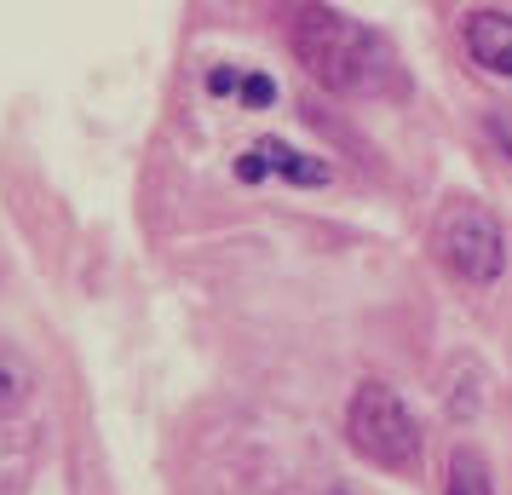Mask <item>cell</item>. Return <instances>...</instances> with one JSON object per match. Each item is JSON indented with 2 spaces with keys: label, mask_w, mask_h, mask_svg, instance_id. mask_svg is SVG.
Masks as SVG:
<instances>
[{
  "label": "cell",
  "mask_w": 512,
  "mask_h": 495,
  "mask_svg": "<svg viewBox=\"0 0 512 495\" xmlns=\"http://www.w3.org/2000/svg\"><path fill=\"white\" fill-rule=\"evenodd\" d=\"M346 438L363 461H374V467H386V472H415L420 467V421L386 380H363V386L351 392Z\"/></svg>",
  "instance_id": "obj_3"
},
{
  "label": "cell",
  "mask_w": 512,
  "mask_h": 495,
  "mask_svg": "<svg viewBox=\"0 0 512 495\" xmlns=\"http://www.w3.org/2000/svg\"><path fill=\"white\" fill-rule=\"evenodd\" d=\"M288 47L305 64L311 81H323L328 93L346 98H380L397 93V52L380 29L357 24L334 6H311L300 0L288 18Z\"/></svg>",
  "instance_id": "obj_1"
},
{
  "label": "cell",
  "mask_w": 512,
  "mask_h": 495,
  "mask_svg": "<svg viewBox=\"0 0 512 495\" xmlns=\"http://www.w3.org/2000/svg\"><path fill=\"white\" fill-rule=\"evenodd\" d=\"M432 254L438 265L466 288H489L501 271H507V236H501V219L472 202V196H449L432 219Z\"/></svg>",
  "instance_id": "obj_2"
},
{
  "label": "cell",
  "mask_w": 512,
  "mask_h": 495,
  "mask_svg": "<svg viewBox=\"0 0 512 495\" xmlns=\"http://www.w3.org/2000/svg\"><path fill=\"white\" fill-rule=\"evenodd\" d=\"M242 98H248V104H271V98H277V87H271V75H248V81H242Z\"/></svg>",
  "instance_id": "obj_8"
},
{
  "label": "cell",
  "mask_w": 512,
  "mask_h": 495,
  "mask_svg": "<svg viewBox=\"0 0 512 495\" xmlns=\"http://www.w3.org/2000/svg\"><path fill=\"white\" fill-rule=\"evenodd\" d=\"M443 495H495L478 449H455V455H449V484H443Z\"/></svg>",
  "instance_id": "obj_7"
},
{
  "label": "cell",
  "mask_w": 512,
  "mask_h": 495,
  "mask_svg": "<svg viewBox=\"0 0 512 495\" xmlns=\"http://www.w3.org/2000/svg\"><path fill=\"white\" fill-rule=\"evenodd\" d=\"M259 156H265V167H271V173L294 179V185H328V162L305 156V150H294V144L265 139V144H259Z\"/></svg>",
  "instance_id": "obj_5"
},
{
  "label": "cell",
  "mask_w": 512,
  "mask_h": 495,
  "mask_svg": "<svg viewBox=\"0 0 512 495\" xmlns=\"http://www.w3.org/2000/svg\"><path fill=\"white\" fill-rule=\"evenodd\" d=\"M29 398H35V369H29V357L12 352V346H0V421L18 415Z\"/></svg>",
  "instance_id": "obj_6"
},
{
  "label": "cell",
  "mask_w": 512,
  "mask_h": 495,
  "mask_svg": "<svg viewBox=\"0 0 512 495\" xmlns=\"http://www.w3.org/2000/svg\"><path fill=\"white\" fill-rule=\"evenodd\" d=\"M461 41H466V58H472L478 70L507 75L512 81V12H501V6H478V12H466Z\"/></svg>",
  "instance_id": "obj_4"
},
{
  "label": "cell",
  "mask_w": 512,
  "mask_h": 495,
  "mask_svg": "<svg viewBox=\"0 0 512 495\" xmlns=\"http://www.w3.org/2000/svg\"><path fill=\"white\" fill-rule=\"evenodd\" d=\"M242 81H236V70H213L208 75V93H236Z\"/></svg>",
  "instance_id": "obj_9"
}]
</instances>
